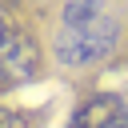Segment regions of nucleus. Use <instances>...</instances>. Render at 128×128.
<instances>
[{
    "label": "nucleus",
    "mask_w": 128,
    "mask_h": 128,
    "mask_svg": "<svg viewBox=\"0 0 128 128\" xmlns=\"http://www.w3.org/2000/svg\"><path fill=\"white\" fill-rule=\"evenodd\" d=\"M68 128H128V104L112 92H100L76 108Z\"/></svg>",
    "instance_id": "f03ea898"
},
{
    "label": "nucleus",
    "mask_w": 128,
    "mask_h": 128,
    "mask_svg": "<svg viewBox=\"0 0 128 128\" xmlns=\"http://www.w3.org/2000/svg\"><path fill=\"white\" fill-rule=\"evenodd\" d=\"M36 72V48L28 36H20L16 28L4 32V84H16V80H28Z\"/></svg>",
    "instance_id": "7ed1b4c3"
},
{
    "label": "nucleus",
    "mask_w": 128,
    "mask_h": 128,
    "mask_svg": "<svg viewBox=\"0 0 128 128\" xmlns=\"http://www.w3.org/2000/svg\"><path fill=\"white\" fill-rule=\"evenodd\" d=\"M108 44H112V20L100 4H72L64 12L56 48L68 64H92L108 52Z\"/></svg>",
    "instance_id": "f257e3e1"
}]
</instances>
